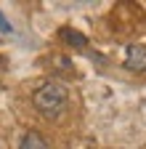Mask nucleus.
I'll list each match as a JSON object with an SVG mask.
<instances>
[{"instance_id":"1","label":"nucleus","mask_w":146,"mask_h":149,"mask_svg":"<svg viewBox=\"0 0 146 149\" xmlns=\"http://www.w3.org/2000/svg\"><path fill=\"white\" fill-rule=\"evenodd\" d=\"M66 101H69V93L61 83H43L37 91H35V96H32V104L35 109L40 112L43 117L53 120V117H59L61 112L66 109Z\"/></svg>"},{"instance_id":"2","label":"nucleus","mask_w":146,"mask_h":149,"mask_svg":"<svg viewBox=\"0 0 146 149\" xmlns=\"http://www.w3.org/2000/svg\"><path fill=\"white\" fill-rule=\"evenodd\" d=\"M125 67L133 72H146V48L143 45H130L125 51Z\"/></svg>"},{"instance_id":"3","label":"nucleus","mask_w":146,"mask_h":149,"mask_svg":"<svg viewBox=\"0 0 146 149\" xmlns=\"http://www.w3.org/2000/svg\"><path fill=\"white\" fill-rule=\"evenodd\" d=\"M61 40L69 43L72 48H88V37L82 32H77V29H72V27H64L61 29Z\"/></svg>"},{"instance_id":"4","label":"nucleus","mask_w":146,"mask_h":149,"mask_svg":"<svg viewBox=\"0 0 146 149\" xmlns=\"http://www.w3.org/2000/svg\"><path fill=\"white\" fill-rule=\"evenodd\" d=\"M19 149H48V144H45V139L37 133V130H29V133H24Z\"/></svg>"},{"instance_id":"5","label":"nucleus","mask_w":146,"mask_h":149,"mask_svg":"<svg viewBox=\"0 0 146 149\" xmlns=\"http://www.w3.org/2000/svg\"><path fill=\"white\" fill-rule=\"evenodd\" d=\"M0 32H6V35H8V32H13V27H11V22H8V19H6V16H3V11H0Z\"/></svg>"}]
</instances>
